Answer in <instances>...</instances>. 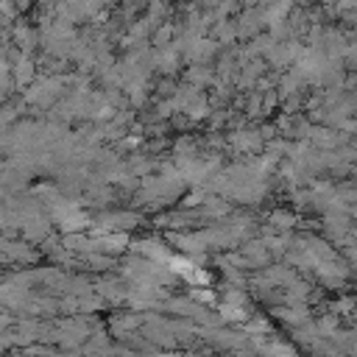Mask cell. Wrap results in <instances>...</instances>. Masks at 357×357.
<instances>
[{
    "label": "cell",
    "instance_id": "6da1fadb",
    "mask_svg": "<svg viewBox=\"0 0 357 357\" xmlns=\"http://www.w3.org/2000/svg\"><path fill=\"white\" fill-rule=\"evenodd\" d=\"M17 75H20V78H28V75H31V64H28V61H25V64H20Z\"/></svg>",
    "mask_w": 357,
    "mask_h": 357
}]
</instances>
